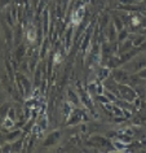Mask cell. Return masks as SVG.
<instances>
[{"mask_svg": "<svg viewBox=\"0 0 146 153\" xmlns=\"http://www.w3.org/2000/svg\"><path fill=\"white\" fill-rule=\"evenodd\" d=\"M14 83H16V87L22 97H27L31 95L34 86H32V82L27 78L26 74H24V73H21V71H17L16 73V82Z\"/></svg>", "mask_w": 146, "mask_h": 153, "instance_id": "obj_1", "label": "cell"}, {"mask_svg": "<svg viewBox=\"0 0 146 153\" xmlns=\"http://www.w3.org/2000/svg\"><path fill=\"white\" fill-rule=\"evenodd\" d=\"M118 91H119V97L122 100H125L128 102H133L137 97V92L132 86H129L128 83H122L118 85Z\"/></svg>", "mask_w": 146, "mask_h": 153, "instance_id": "obj_2", "label": "cell"}, {"mask_svg": "<svg viewBox=\"0 0 146 153\" xmlns=\"http://www.w3.org/2000/svg\"><path fill=\"white\" fill-rule=\"evenodd\" d=\"M88 145H91V147L93 148H106L107 151H114L113 148V144H111V140H109L107 137L102 136V135H93L89 137V140H88Z\"/></svg>", "mask_w": 146, "mask_h": 153, "instance_id": "obj_3", "label": "cell"}, {"mask_svg": "<svg viewBox=\"0 0 146 153\" xmlns=\"http://www.w3.org/2000/svg\"><path fill=\"white\" fill-rule=\"evenodd\" d=\"M88 120L87 114L83 109H72L71 114L69 116V118L66 120V126H76L82 122H86Z\"/></svg>", "mask_w": 146, "mask_h": 153, "instance_id": "obj_4", "label": "cell"}, {"mask_svg": "<svg viewBox=\"0 0 146 153\" xmlns=\"http://www.w3.org/2000/svg\"><path fill=\"white\" fill-rule=\"evenodd\" d=\"M110 76L114 79L118 85H122V83H128L129 79V73L125 70V69H120V68H115L111 70Z\"/></svg>", "mask_w": 146, "mask_h": 153, "instance_id": "obj_5", "label": "cell"}, {"mask_svg": "<svg viewBox=\"0 0 146 153\" xmlns=\"http://www.w3.org/2000/svg\"><path fill=\"white\" fill-rule=\"evenodd\" d=\"M61 137H62V132L60 130H55L51 134H48L47 137L43 141V148H53L55 145H57L61 141Z\"/></svg>", "mask_w": 146, "mask_h": 153, "instance_id": "obj_6", "label": "cell"}, {"mask_svg": "<svg viewBox=\"0 0 146 153\" xmlns=\"http://www.w3.org/2000/svg\"><path fill=\"white\" fill-rule=\"evenodd\" d=\"M74 29H75V26L74 25H70L69 27L63 31V35H62V44H63V48H65V51H70V48H71V44H72V38H74Z\"/></svg>", "mask_w": 146, "mask_h": 153, "instance_id": "obj_7", "label": "cell"}, {"mask_svg": "<svg viewBox=\"0 0 146 153\" xmlns=\"http://www.w3.org/2000/svg\"><path fill=\"white\" fill-rule=\"evenodd\" d=\"M84 13H86V8H84V4H80L79 7H76L74 9V12L71 13V24L74 26H78L82 24L83 18H84Z\"/></svg>", "mask_w": 146, "mask_h": 153, "instance_id": "obj_8", "label": "cell"}, {"mask_svg": "<svg viewBox=\"0 0 146 153\" xmlns=\"http://www.w3.org/2000/svg\"><path fill=\"white\" fill-rule=\"evenodd\" d=\"M49 29H51V20H49V9L45 7L41 12V30H43V35H49Z\"/></svg>", "mask_w": 146, "mask_h": 153, "instance_id": "obj_9", "label": "cell"}, {"mask_svg": "<svg viewBox=\"0 0 146 153\" xmlns=\"http://www.w3.org/2000/svg\"><path fill=\"white\" fill-rule=\"evenodd\" d=\"M3 33H4V40H5V44L7 47L10 48L13 45V27L12 26H9L8 24H7L5 21H3Z\"/></svg>", "mask_w": 146, "mask_h": 153, "instance_id": "obj_10", "label": "cell"}, {"mask_svg": "<svg viewBox=\"0 0 146 153\" xmlns=\"http://www.w3.org/2000/svg\"><path fill=\"white\" fill-rule=\"evenodd\" d=\"M22 35H24V25L21 22H17L13 26V45L17 47L22 43Z\"/></svg>", "mask_w": 146, "mask_h": 153, "instance_id": "obj_11", "label": "cell"}, {"mask_svg": "<svg viewBox=\"0 0 146 153\" xmlns=\"http://www.w3.org/2000/svg\"><path fill=\"white\" fill-rule=\"evenodd\" d=\"M25 36L29 43H35L39 39V33H38V29L34 26V24H30L27 26V29L25 30Z\"/></svg>", "mask_w": 146, "mask_h": 153, "instance_id": "obj_12", "label": "cell"}, {"mask_svg": "<svg viewBox=\"0 0 146 153\" xmlns=\"http://www.w3.org/2000/svg\"><path fill=\"white\" fill-rule=\"evenodd\" d=\"M132 48H134V45H133V40H132V38H131V36H128L124 42H122V43H119V44H118L117 55H122V53H125V52L131 51Z\"/></svg>", "mask_w": 146, "mask_h": 153, "instance_id": "obj_13", "label": "cell"}, {"mask_svg": "<svg viewBox=\"0 0 146 153\" xmlns=\"http://www.w3.org/2000/svg\"><path fill=\"white\" fill-rule=\"evenodd\" d=\"M105 35H106V38H107V42H110V43H114V42H117L118 30H117V27L114 26L113 22H110V24L107 25V27L105 29Z\"/></svg>", "mask_w": 146, "mask_h": 153, "instance_id": "obj_14", "label": "cell"}, {"mask_svg": "<svg viewBox=\"0 0 146 153\" xmlns=\"http://www.w3.org/2000/svg\"><path fill=\"white\" fill-rule=\"evenodd\" d=\"M26 56H27V47H26L24 43L18 44L17 47L14 48V59H16V61L20 64Z\"/></svg>", "mask_w": 146, "mask_h": 153, "instance_id": "obj_15", "label": "cell"}, {"mask_svg": "<svg viewBox=\"0 0 146 153\" xmlns=\"http://www.w3.org/2000/svg\"><path fill=\"white\" fill-rule=\"evenodd\" d=\"M67 101L70 102L72 106H79L80 104H82L78 91H75V90H72V88H69L67 90Z\"/></svg>", "mask_w": 146, "mask_h": 153, "instance_id": "obj_16", "label": "cell"}, {"mask_svg": "<svg viewBox=\"0 0 146 153\" xmlns=\"http://www.w3.org/2000/svg\"><path fill=\"white\" fill-rule=\"evenodd\" d=\"M92 26H88V29L87 30H84V33H83V42H82V51L83 52H86L87 49H88V47H89V44H91V35H92Z\"/></svg>", "mask_w": 146, "mask_h": 153, "instance_id": "obj_17", "label": "cell"}, {"mask_svg": "<svg viewBox=\"0 0 146 153\" xmlns=\"http://www.w3.org/2000/svg\"><path fill=\"white\" fill-rule=\"evenodd\" d=\"M22 128H16V130H10V131H8V132H5V141H9V143H13V141H16V140H18L20 137L22 136Z\"/></svg>", "mask_w": 146, "mask_h": 153, "instance_id": "obj_18", "label": "cell"}, {"mask_svg": "<svg viewBox=\"0 0 146 153\" xmlns=\"http://www.w3.org/2000/svg\"><path fill=\"white\" fill-rule=\"evenodd\" d=\"M51 39H49V36H44L43 42H41V45H40V51H39V57L41 60L45 59V56H47L48 53V49H49V45H51Z\"/></svg>", "mask_w": 146, "mask_h": 153, "instance_id": "obj_19", "label": "cell"}, {"mask_svg": "<svg viewBox=\"0 0 146 153\" xmlns=\"http://www.w3.org/2000/svg\"><path fill=\"white\" fill-rule=\"evenodd\" d=\"M111 144H113V148H114V151L115 152H123V151H125L127 148H128V143H124V141H122V140H119V139H114V140H111Z\"/></svg>", "mask_w": 146, "mask_h": 153, "instance_id": "obj_20", "label": "cell"}, {"mask_svg": "<svg viewBox=\"0 0 146 153\" xmlns=\"http://www.w3.org/2000/svg\"><path fill=\"white\" fill-rule=\"evenodd\" d=\"M14 126H16V121L14 120H12L10 117H8L7 116L5 118H4V121H3V123H1V127L0 128H3L4 130V132H8V131H10Z\"/></svg>", "mask_w": 146, "mask_h": 153, "instance_id": "obj_21", "label": "cell"}, {"mask_svg": "<svg viewBox=\"0 0 146 153\" xmlns=\"http://www.w3.org/2000/svg\"><path fill=\"white\" fill-rule=\"evenodd\" d=\"M87 92L89 94V96L92 99H94L96 96L98 95V85H97V82H92L88 85L87 87Z\"/></svg>", "mask_w": 146, "mask_h": 153, "instance_id": "obj_22", "label": "cell"}, {"mask_svg": "<svg viewBox=\"0 0 146 153\" xmlns=\"http://www.w3.org/2000/svg\"><path fill=\"white\" fill-rule=\"evenodd\" d=\"M132 35V34H131ZM133 38H132V40H133V45L134 47H140V45L144 43V42L146 40V35H144L142 33H140V34H134V35H132Z\"/></svg>", "mask_w": 146, "mask_h": 153, "instance_id": "obj_23", "label": "cell"}, {"mask_svg": "<svg viewBox=\"0 0 146 153\" xmlns=\"http://www.w3.org/2000/svg\"><path fill=\"white\" fill-rule=\"evenodd\" d=\"M129 30H128V27H124L123 30H120V31H118V38H117V43L119 44V43H122V42H124L127 38L129 36Z\"/></svg>", "mask_w": 146, "mask_h": 153, "instance_id": "obj_24", "label": "cell"}, {"mask_svg": "<svg viewBox=\"0 0 146 153\" xmlns=\"http://www.w3.org/2000/svg\"><path fill=\"white\" fill-rule=\"evenodd\" d=\"M36 125H39L41 128L43 130H47V127H48V120H47V116L45 114H39V116L36 117Z\"/></svg>", "mask_w": 146, "mask_h": 153, "instance_id": "obj_25", "label": "cell"}, {"mask_svg": "<svg viewBox=\"0 0 146 153\" xmlns=\"http://www.w3.org/2000/svg\"><path fill=\"white\" fill-rule=\"evenodd\" d=\"M110 24V16L107 13H103L101 17H100V24H98V27L101 29H106L107 25Z\"/></svg>", "mask_w": 146, "mask_h": 153, "instance_id": "obj_26", "label": "cell"}, {"mask_svg": "<svg viewBox=\"0 0 146 153\" xmlns=\"http://www.w3.org/2000/svg\"><path fill=\"white\" fill-rule=\"evenodd\" d=\"M111 22L114 24V26L117 27L118 31H120V30H123L125 27L124 24H123V21H122V18H120V16H114L113 18H111Z\"/></svg>", "mask_w": 146, "mask_h": 153, "instance_id": "obj_27", "label": "cell"}, {"mask_svg": "<svg viewBox=\"0 0 146 153\" xmlns=\"http://www.w3.org/2000/svg\"><path fill=\"white\" fill-rule=\"evenodd\" d=\"M96 99V101H98V102H101V104H107V102H110V100L107 99L105 95L101 94V95H97V96L94 97Z\"/></svg>", "mask_w": 146, "mask_h": 153, "instance_id": "obj_28", "label": "cell"}, {"mask_svg": "<svg viewBox=\"0 0 146 153\" xmlns=\"http://www.w3.org/2000/svg\"><path fill=\"white\" fill-rule=\"evenodd\" d=\"M7 99H8V92H4L3 90H0V105L4 104L7 101Z\"/></svg>", "mask_w": 146, "mask_h": 153, "instance_id": "obj_29", "label": "cell"}, {"mask_svg": "<svg viewBox=\"0 0 146 153\" xmlns=\"http://www.w3.org/2000/svg\"><path fill=\"white\" fill-rule=\"evenodd\" d=\"M122 4H141L142 0H120Z\"/></svg>", "mask_w": 146, "mask_h": 153, "instance_id": "obj_30", "label": "cell"}, {"mask_svg": "<svg viewBox=\"0 0 146 153\" xmlns=\"http://www.w3.org/2000/svg\"><path fill=\"white\" fill-rule=\"evenodd\" d=\"M136 74L140 76V78H142V79H145V81H146V66L142 68V69H140L138 71H136Z\"/></svg>", "mask_w": 146, "mask_h": 153, "instance_id": "obj_31", "label": "cell"}, {"mask_svg": "<svg viewBox=\"0 0 146 153\" xmlns=\"http://www.w3.org/2000/svg\"><path fill=\"white\" fill-rule=\"evenodd\" d=\"M122 132H124L125 135H128V136H131V137H133V135H134V132H133V130L131 128V127H127L125 130H123Z\"/></svg>", "mask_w": 146, "mask_h": 153, "instance_id": "obj_32", "label": "cell"}, {"mask_svg": "<svg viewBox=\"0 0 146 153\" xmlns=\"http://www.w3.org/2000/svg\"><path fill=\"white\" fill-rule=\"evenodd\" d=\"M10 4V0H0V8H5Z\"/></svg>", "mask_w": 146, "mask_h": 153, "instance_id": "obj_33", "label": "cell"}, {"mask_svg": "<svg viewBox=\"0 0 146 153\" xmlns=\"http://www.w3.org/2000/svg\"><path fill=\"white\" fill-rule=\"evenodd\" d=\"M145 27H146V13H144L141 17V29H145Z\"/></svg>", "mask_w": 146, "mask_h": 153, "instance_id": "obj_34", "label": "cell"}, {"mask_svg": "<svg viewBox=\"0 0 146 153\" xmlns=\"http://www.w3.org/2000/svg\"><path fill=\"white\" fill-rule=\"evenodd\" d=\"M5 143V132H0V145Z\"/></svg>", "mask_w": 146, "mask_h": 153, "instance_id": "obj_35", "label": "cell"}, {"mask_svg": "<svg viewBox=\"0 0 146 153\" xmlns=\"http://www.w3.org/2000/svg\"><path fill=\"white\" fill-rule=\"evenodd\" d=\"M138 49H140V52H145L146 51V40L140 45V47H138Z\"/></svg>", "mask_w": 146, "mask_h": 153, "instance_id": "obj_36", "label": "cell"}, {"mask_svg": "<svg viewBox=\"0 0 146 153\" xmlns=\"http://www.w3.org/2000/svg\"><path fill=\"white\" fill-rule=\"evenodd\" d=\"M141 5H142V8H144V10H145V12H146V0H142Z\"/></svg>", "mask_w": 146, "mask_h": 153, "instance_id": "obj_37", "label": "cell"}, {"mask_svg": "<svg viewBox=\"0 0 146 153\" xmlns=\"http://www.w3.org/2000/svg\"><path fill=\"white\" fill-rule=\"evenodd\" d=\"M140 33H142L144 35H146V27H145V29H141V31H140Z\"/></svg>", "mask_w": 146, "mask_h": 153, "instance_id": "obj_38", "label": "cell"}, {"mask_svg": "<svg viewBox=\"0 0 146 153\" xmlns=\"http://www.w3.org/2000/svg\"><path fill=\"white\" fill-rule=\"evenodd\" d=\"M3 121H4V118H3L1 116H0V127H1V123H3Z\"/></svg>", "mask_w": 146, "mask_h": 153, "instance_id": "obj_39", "label": "cell"}, {"mask_svg": "<svg viewBox=\"0 0 146 153\" xmlns=\"http://www.w3.org/2000/svg\"><path fill=\"white\" fill-rule=\"evenodd\" d=\"M144 101H145V104H146V92H145V96H144Z\"/></svg>", "mask_w": 146, "mask_h": 153, "instance_id": "obj_40", "label": "cell"}, {"mask_svg": "<svg viewBox=\"0 0 146 153\" xmlns=\"http://www.w3.org/2000/svg\"><path fill=\"white\" fill-rule=\"evenodd\" d=\"M0 43H1V31H0Z\"/></svg>", "mask_w": 146, "mask_h": 153, "instance_id": "obj_41", "label": "cell"}, {"mask_svg": "<svg viewBox=\"0 0 146 153\" xmlns=\"http://www.w3.org/2000/svg\"><path fill=\"white\" fill-rule=\"evenodd\" d=\"M0 88H1V79H0Z\"/></svg>", "mask_w": 146, "mask_h": 153, "instance_id": "obj_42", "label": "cell"}, {"mask_svg": "<svg viewBox=\"0 0 146 153\" xmlns=\"http://www.w3.org/2000/svg\"><path fill=\"white\" fill-rule=\"evenodd\" d=\"M145 88H146V85H145Z\"/></svg>", "mask_w": 146, "mask_h": 153, "instance_id": "obj_43", "label": "cell"}]
</instances>
